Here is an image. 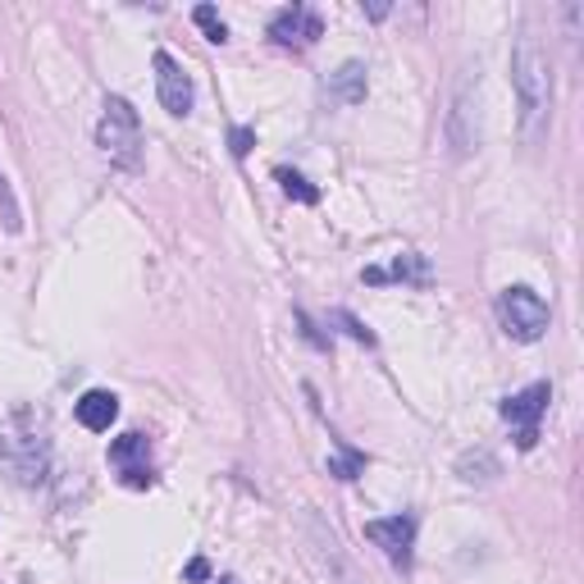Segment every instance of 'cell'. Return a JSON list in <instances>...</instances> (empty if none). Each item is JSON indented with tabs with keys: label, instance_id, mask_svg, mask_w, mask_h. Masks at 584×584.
Segmentation results:
<instances>
[{
	"label": "cell",
	"instance_id": "21",
	"mask_svg": "<svg viewBox=\"0 0 584 584\" xmlns=\"http://www.w3.org/2000/svg\"><path fill=\"white\" fill-rule=\"evenodd\" d=\"M220 584H238V580H220Z\"/></svg>",
	"mask_w": 584,
	"mask_h": 584
},
{
	"label": "cell",
	"instance_id": "5",
	"mask_svg": "<svg viewBox=\"0 0 584 584\" xmlns=\"http://www.w3.org/2000/svg\"><path fill=\"white\" fill-rule=\"evenodd\" d=\"M0 466H6L19 484H37L47 475V439L37 430H28V434L0 430Z\"/></svg>",
	"mask_w": 584,
	"mask_h": 584
},
{
	"label": "cell",
	"instance_id": "7",
	"mask_svg": "<svg viewBox=\"0 0 584 584\" xmlns=\"http://www.w3.org/2000/svg\"><path fill=\"white\" fill-rule=\"evenodd\" d=\"M155 97H160V105L170 110V114H179V119H188L192 114V78L183 73V64L174 60V56H164V51H155Z\"/></svg>",
	"mask_w": 584,
	"mask_h": 584
},
{
	"label": "cell",
	"instance_id": "20",
	"mask_svg": "<svg viewBox=\"0 0 584 584\" xmlns=\"http://www.w3.org/2000/svg\"><path fill=\"white\" fill-rule=\"evenodd\" d=\"M205 571H211V566H205V562H201V557H197V562H192V566H188V580H205Z\"/></svg>",
	"mask_w": 584,
	"mask_h": 584
},
{
	"label": "cell",
	"instance_id": "15",
	"mask_svg": "<svg viewBox=\"0 0 584 584\" xmlns=\"http://www.w3.org/2000/svg\"><path fill=\"white\" fill-rule=\"evenodd\" d=\"M192 19H197V28H201L205 37H211V41H229V28H224V19L215 14V6H197Z\"/></svg>",
	"mask_w": 584,
	"mask_h": 584
},
{
	"label": "cell",
	"instance_id": "19",
	"mask_svg": "<svg viewBox=\"0 0 584 584\" xmlns=\"http://www.w3.org/2000/svg\"><path fill=\"white\" fill-rule=\"evenodd\" d=\"M252 142H256V133H252V129H233V133H229V147H233V155H238V160H242L246 151H252Z\"/></svg>",
	"mask_w": 584,
	"mask_h": 584
},
{
	"label": "cell",
	"instance_id": "6",
	"mask_svg": "<svg viewBox=\"0 0 584 584\" xmlns=\"http://www.w3.org/2000/svg\"><path fill=\"white\" fill-rule=\"evenodd\" d=\"M365 538L374 548H384V557L397 566V571H411V548H415V516L397 512V516H384V521H365Z\"/></svg>",
	"mask_w": 584,
	"mask_h": 584
},
{
	"label": "cell",
	"instance_id": "3",
	"mask_svg": "<svg viewBox=\"0 0 584 584\" xmlns=\"http://www.w3.org/2000/svg\"><path fill=\"white\" fill-rule=\"evenodd\" d=\"M493 311H497L503 333H507V339H516V343H538L548 333V320H553L548 302L538 298L534 288H525V283H512V288L497 292V306Z\"/></svg>",
	"mask_w": 584,
	"mask_h": 584
},
{
	"label": "cell",
	"instance_id": "1",
	"mask_svg": "<svg viewBox=\"0 0 584 584\" xmlns=\"http://www.w3.org/2000/svg\"><path fill=\"white\" fill-rule=\"evenodd\" d=\"M512 82H516V101H521V129L530 142H538L548 133V114H553V60L530 28H521L516 37Z\"/></svg>",
	"mask_w": 584,
	"mask_h": 584
},
{
	"label": "cell",
	"instance_id": "8",
	"mask_svg": "<svg viewBox=\"0 0 584 584\" xmlns=\"http://www.w3.org/2000/svg\"><path fill=\"white\" fill-rule=\"evenodd\" d=\"M110 466L119 471V480L129 489H147L155 475H151V443L147 434H123L110 443Z\"/></svg>",
	"mask_w": 584,
	"mask_h": 584
},
{
	"label": "cell",
	"instance_id": "11",
	"mask_svg": "<svg viewBox=\"0 0 584 584\" xmlns=\"http://www.w3.org/2000/svg\"><path fill=\"white\" fill-rule=\"evenodd\" d=\"M324 97H329L333 105H361V101H365V64L348 60L343 69H333V73L324 78Z\"/></svg>",
	"mask_w": 584,
	"mask_h": 584
},
{
	"label": "cell",
	"instance_id": "13",
	"mask_svg": "<svg viewBox=\"0 0 584 584\" xmlns=\"http://www.w3.org/2000/svg\"><path fill=\"white\" fill-rule=\"evenodd\" d=\"M456 475H462V480H480V484H489V480H497V462H493V456L480 447V452H466L462 456V462H456Z\"/></svg>",
	"mask_w": 584,
	"mask_h": 584
},
{
	"label": "cell",
	"instance_id": "14",
	"mask_svg": "<svg viewBox=\"0 0 584 584\" xmlns=\"http://www.w3.org/2000/svg\"><path fill=\"white\" fill-rule=\"evenodd\" d=\"M274 179L283 183V192H288L292 201H302V205H315V201H320V192H315L302 174H292V170H274Z\"/></svg>",
	"mask_w": 584,
	"mask_h": 584
},
{
	"label": "cell",
	"instance_id": "12",
	"mask_svg": "<svg viewBox=\"0 0 584 584\" xmlns=\"http://www.w3.org/2000/svg\"><path fill=\"white\" fill-rule=\"evenodd\" d=\"M365 283H389V279H402V283H415V288H425L430 283V265L415 256V252H406V256H397L393 261V270H365L361 274Z\"/></svg>",
	"mask_w": 584,
	"mask_h": 584
},
{
	"label": "cell",
	"instance_id": "2",
	"mask_svg": "<svg viewBox=\"0 0 584 584\" xmlns=\"http://www.w3.org/2000/svg\"><path fill=\"white\" fill-rule=\"evenodd\" d=\"M97 147L119 170H129V174L142 170V119L123 97H105V114L97 123Z\"/></svg>",
	"mask_w": 584,
	"mask_h": 584
},
{
	"label": "cell",
	"instance_id": "9",
	"mask_svg": "<svg viewBox=\"0 0 584 584\" xmlns=\"http://www.w3.org/2000/svg\"><path fill=\"white\" fill-rule=\"evenodd\" d=\"M320 14L306 10V6H288L270 19V37L279 41V47H292V51H302V47H315L320 41Z\"/></svg>",
	"mask_w": 584,
	"mask_h": 584
},
{
	"label": "cell",
	"instance_id": "18",
	"mask_svg": "<svg viewBox=\"0 0 584 584\" xmlns=\"http://www.w3.org/2000/svg\"><path fill=\"white\" fill-rule=\"evenodd\" d=\"M0 205H6V224H10V229H19V205H14V192H10L6 174H0Z\"/></svg>",
	"mask_w": 584,
	"mask_h": 584
},
{
	"label": "cell",
	"instance_id": "16",
	"mask_svg": "<svg viewBox=\"0 0 584 584\" xmlns=\"http://www.w3.org/2000/svg\"><path fill=\"white\" fill-rule=\"evenodd\" d=\"M361 471H365V456L352 452V447H343V456H333L329 462V475H339V480H356Z\"/></svg>",
	"mask_w": 584,
	"mask_h": 584
},
{
	"label": "cell",
	"instance_id": "10",
	"mask_svg": "<svg viewBox=\"0 0 584 584\" xmlns=\"http://www.w3.org/2000/svg\"><path fill=\"white\" fill-rule=\"evenodd\" d=\"M73 415H78L82 430L101 434V430H110V425L119 421V397H114L110 389H88V393L73 402Z\"/></svg>",
	"mask_w": 584,
	"mask_h": 584
},
{
	"label": "cell",
	"instance_id": "4",
	"mask_svg": "<svg viewBox=\"0 0 584 584\" xmlns=\"http://www.w3.org/2000/svg\"><path fill=\"white\" fill-rule=\"evenodd\" d=\"M548 402H553V389H548V384H530V389L503 397V406H497V411H503V421L516 430V447H521V452H530V447L538 443V421H544Z\"/></svg>",
	"mask_w": 584,
	"mask_h": 584
},
{
	"label": "cell",
	"instance_id": "17",
	"mask_svg": "<svg viewBox=\"0 0 584 584\" xmlns=\"http://www.w3.org/2000/svg\"><path fill=\"white\" fill-rule=\"evenodd\" d=\"M333 320H339V324H348V333H352V339H356V343H365V348H374V333H370V329H365V324H361V320H356L352 311H339V315H333Z\"/></svg>",
	"mask_w": 584,
	"mask_h": 584
}]
</instances>
